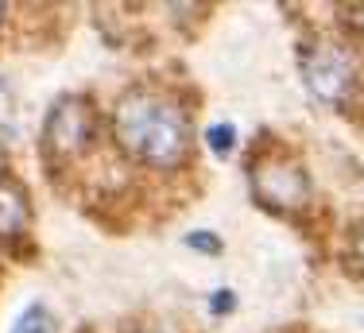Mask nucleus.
Segmentation results:
<instances>
[{"instance_id": "nucleus-10", "label": "nucleus", "mask_w": 364, "mask_h": 333, "mask_svg": "<svg viewBox=\"0 0 364 333\" xmlns=\"http://www.w3.org/2000/svg\"><path fill=\"white\" fill-rule=\"evenodd\" d=\"M357 252H360V260H364V225H360V233H357Z\"/></svg>"}, {"instance_id": "nucleus-4", "label": "nucleus", "mask_w": 364, "mask_h": 333, "mask_svg": "<svg viewBox=\"0 0 364 333\" xmlns=\"http://www.w3.org/2000/svg\"><path fill=\"white\" fill-rule=\"evenodd\" d=\"M50 155L58 159H74L93 144V105L85 97H63L55 112L47 117V132H43Z\"/></svg>"}, {"instance_id": "nucleus-7", "label": "nucleus", "mask_w": 364, "mask_h": 333, "mask_svg": "<svg viewBox=\"0 0 364 333\" xmlns=\"http://www.w3.org/2000/svg\"><path fill=\"white\" fill-rule=\"evenodd\" d=\"M205 139H210V147H213L218 155H229L232 144H237V128H232V125H213Z\"/></svg>"}, {"instance_id": "nucleus-2", "label": "nucleus", "mask_w": 364, "mask_h": 333, "mask_svg": "<svg viewBox=\"0 0 364 333\" xmlns=\"http://www.w3.org/2000/svg\"><path fill=\"white\" fill-rule=\"evenodd\" d=\"M302 78L310 93L326 105H345V97L357 85V58L341 43H314L302 55Z\"/></svg>"}, {"instance_id": "nucleus-5", "label": "nucleus", "mask_w": 364, "mask_h": 333, "mask_svg": "<svg viewBox=\"0 0 364 333\" xmlns=\"http://www.w3.org/2000/svg\"><path fill=\"white\" fill-rule=\"evenodd\" d=\"M28 225H31V198L23 190V182L12 179V174H0V236L16 240V236H23Z\"/></svg>"}, {"instance_id": "nucleus-6", "label": "nucleus", "mask_w": 364, "mask_h": 333, "mask_svg": "<svg viewBox=\"0 0 364 333\" xmlns=\"http://www.w3.org/2000/svg\"><path fill=\"white\" fill-rule=\"evenodd\" d=\"M12 333H58V322H55V314H50L47 306L36 302V306H28V314H23L20 322H16Z\"/></svg>"}, {"instance_id": "nucleus-3", "label": "nucleus", "mask_w": 364, "mask_h": 333, "mask_svg": "<svg viewBox=\"0 0 364 333\" xmlns=\"http://www.w3.org/2000/svg\"><path fill=\"white\" fill-rule=\"evenodd\" d=\"M252 194L267 209H299L310 198V179L291 155H264L252 163Z\"/></svg>"}, {"instance_id": "nucleus-1", "label": "nucleus", "mask_w": 364, "mask_h": 333, "mask_svg": "<svg viewBox=\"0 0 364 333\" xmlns=\"http://www.w3.org/2000/svg\"><path fill=\"white\" fill-rule=\"evenodd\" d=\"M117 139L128 155H136L147 166L175 171L190 155V117L178 109L167 93L136 85L117 101L112 112Z\"/></svg>"}, {"instance_id": "nucleus-9", "label": "nucleus", "mask_w": 364, "mask_h": 333, "mask_svg": "<svg viewBox=\"0 0 364 333\" xmlns=\"http://www.w3.org/2000/svg\"><path fill=\"white\" fill-rule=\"evenodd\" d=\"M210 310H213V314H229V310H232V291H218V295H213Z\"/></svg>"}, {"instance_id": "nucleus-8", "label": "nucleus", "mask_w": 364, "mask_h": 333, "mask_svg": "<svg viewBox=\"0 0 364 333\" xmlns=\"http://www.w3.org/2000/svg\"><path fill=\"white\" fill-rule=\"evenodd\" d=\"M186 244H190V248H198V252H205V256L221 252V240H218L213 233H190V236H186Z\"/></svg>"}]
</instances>
